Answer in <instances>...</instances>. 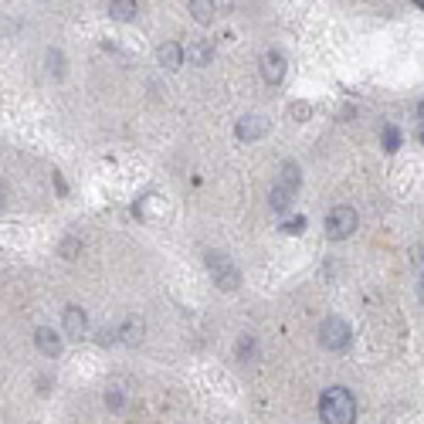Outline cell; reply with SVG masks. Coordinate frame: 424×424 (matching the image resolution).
<instances>
[{
    "label": "cell",
    "instance_id": "obj_12",
    "mask_svg": "<svg viewBox=\"0 0 424 424\" xmlns=\"http://www.w3.org/2000/svg\"><path fill=\"white\" fill-rule=\"evenodd\" d=\"M184 55H191V65H211L214 44H211V41H193L191 51H184Z\"/></svg>",
    "mask_w": 424,
    "mask_h": 424
},
{
    "label": "cell",
    "instance_id": "obj_24",
    "mask_svg": "<svg viewBox=\"0 0 424 424\" xmlns=\"http://www.w3.org/2000/svg\"><path fill=\"white\" fill-rule=\"evenodd\" d=\"M3 207H7V184L0 180V211H3Z\"/></svg>",
    "mask_w": 424,
    "mask_h": 424
},
{
    "label": "cell",
    "instance_id": "obj_11",
    "mask_svg": "<svg viewBox=\"0 0 424 424\" xmlns=\"http://www.w3.org/2000/svg\"><path fill=\"white\" fill-rule=\"evenodd\" d=\"M292 197H296V191L292 187H285V184H278V187H271V197H269V204H271V211H289L292 207Z\"/></svg>",
    "mask_w": 424,
    "mask_h": 424
},
{
    "label": "cell",
    "instance_id": "obj_7",
    "mask_svg": "<svg viewBox=\"0 0 424 424\" xmlns=\"http://www.w3.org/2000/svg\"><path fill=\"white\" fill-rule=\"evenodd\" d=\"M143 336H146V322H143V316H136V312H133V316H126V319H122V326H119V340H122L126 347H136Z\"/></svg>",
    "mask_w": 424,
    "mask_h": 424
},
{
    "label": "cell",
    "instance_id": "obj_3",
    "mask_svg": "<svg viewBox=\"0 0 424 424\" xmlns=\"http://www.w3.org/2000/svg\"><path fill=\"white\" fill-rule=\"evenodd\" d=\"M349 340H353V329H349L340 316H326V319H322V326H319V343L329 349V353H343V349L349 347Z\"/></svg>",
    "mask_w": 424,
    "mask_h": 424
},
{
    "label": "cell",
    "instance_id": "obj_22",
    "mask_svg": "<svg viewBox=\"0 0 424 424\" xmlns=\"http://www.w3.org/2000/svg\"><path fill=\"white\" fill-rule=\"evenodd\" d=\"M116 340H119V329H99V333H95V343H99V347H113Z\"/></svg>",
    "mask_w": 424,
    "mask_h": 424
},
{
    "label": "cell",
    "instance_id": "obj_8",
    "mask_svg": "<svg viewBox=\"0 0 424 424\" xmlns=\"http://www.w3.org/2000/svg\"><path fill=\"white\" fill-rule=\"evenodd\" d=\"M65 333H68L72 340H81V336L88 333V316H85V309L81 306L65 309Z\"/></svg>",
    "mask_w": 424,
    "mask_h": 424
},
{
    "label": "cell",
    "instance_id": "obj_19",
    "mask_svg": "<svg viewBox=\"0 0 424 424\" xmlns=\"http://www.w3.org/2000/svg\"><path fill=\"white\" fill-rule=\"evenodd\" d=\"M397 146H401V133L394 126H384V150L387 153H397Z\"/></svg>",
    "mask_w": 424,
    "mask_h": 424
},
{
    "label": "cell",
    "instance_id": "obj_4",
    "mask_svg": "<svg viewBox=\"0 0 424 424\" xmlns=\"http://www.w3.org/2000/svg\"><path fill=\"white\" fill-rule=\"evenodd\" d=\"M204 262H207V269H211V275H214L218 289L234 292V289L241 285V271L228 262V255H221V251H207V255H204Z\"/></svg>",
    "mask_w": 424,
    "mask_h": 424
},
{
    "label": "cell",
    "instance_id": "obj_18",
    "mask_svg": "<svg viewBox=\"0 0 424 424\" xmlns=\"http://www.w3.org/2000/svg\"><path fill=\"white\" fill-rule=\"evenodd\" d=\"M238 356H241V360H251V356H255V336H248V333H244V336H241V340H238Z\"/></svg>",
    "mask_w": 424,
    "mask_h": 424
},
{
    "label": "cell",
    "instance_id": "obj_28",
    "mask_svg": "<svg viewBox=\"0 0 424 424\" xmlns=\"http://www.w3.org/2000/svg\"><path fill=\"white\" fill-rule=\"evenodd\" d=\"M418 136H421V143H424V122H421V133H418Z\"/></svg>",
    "mask_w": 424,
    "mask_h": 424
},
{
    "label": "cell",
    "instance_id": "obj_23",
    "mask_svg": "<svg viewBox=\"0 0 424 424\" xmlns=\"http://www.w3.org/2000/svg\"><path fill=\"white\" fill-rule=\"evenodd\" d=\"M106 404H109V407H113V411H119V407H122V394H119L116 387H113V390H109V394H106Z\"/></svg>",
    "mask_w": 424,
    "mask_h": 424
},
{
    "label": "cell",
    "instance_id": "obj_17",
    "mask_svg": "<svg viewBox=\"0 0 424 424\" xmlns=\"http://www.w3.org/2000/svg\"><path fill=\"white\" fill-rule=\"evenodd\" d=\"M48 72L55 78L65 75V55H61V51H48Z\"/></svg>",
    "mask_w": 424,
    "mask_h": 424
},
{
    "label": "cell",
    "instance_id": "obj_10",
    "mask_svg": "<svg viewBox=\"0 0 424 424\" xmlns=\"http://www.w3.org/2000/svg\"><path fill=\"white\" fill-rule=\"evenodd\" d=\"M35 343H38V349L44 353V356H61V336H55V329H44L41 326L38 333H35Z\"/></svg>",
    "mask_w": 424,
    "mask_h": 424
},
{
    "label": "cell",
    "instance_id": "obj_26",
    "mask_svg": "<svg viewBox=\"0 0 424 424\" xmlns=\"http://www.w3.org/2000/svg\"><path fill=\"white\" fill-rule=\"evenodd\" d=\"M418 119H421V122H424V102H421V106H418Z\"/></svg>",
    "mask_w": 424,
    "mask_h": 424
},
{
    "label": "cell",
    "instance_id": "obj_15",
    "mask_svg": "<svg viewBox=\"0 0 424 424\" xmlns=\"http://www.w3.org/2000/svg\"><path fill=\"white\" fill-rule=\"evenodd\" d=\"M282 184H285V187H292V191H299L302 173H299V166H296V163H285V166H282Z\"/></svg>",
    "mask_w": 424,
    "mask_h": 424
},
{
    "label": "cell",
    "instance_id": "obj_20",
    "mask_svg": "<svg viewBox=\"0 0 424 424\" xmlns=\"http://www.w3.org/2000/svg\"><path fill=\"white\" fill-rule=\"evenodd\" d=\"M289 116L296 119V122H306L312 116V106L309 102H292V109H289Z\"/></svg>",
    "mask_w": 424,
    "mask_h": 424
},
{
    "label": "cell",
    "instance_id": "obj_9",
    "mask_svg": "<svg viewBox=\"0 0 424 424\" xmlns=\"http://www.w3.org/2000/svg\"><path fill=\"white\" fill-rule=\"evenodd\" d=\"M184 58H187V55H184V48H180V44H173V41H166V44H160V48H156V61H160L166 72H177V68L184 65Z\"/></svg>",
    "mask_w": 424,
    "mask_h": 424
},
{
    "label": "cell",
    "instance_id": "obj_14",
    "mask_svg": "<svg viewBox=\"0 0 424 424\" xmlns=\"http://www.w3.org/2000/svg\"><path fill=\"white\" fill-rule=\"evenodd\" d=\"M214 0H191V17L197 24H211L214 21Z\"/></svg>",
    "mask_w": 424,
    "mask_h": 424
},
{
    "label": "cell",
    "instance_id": "obj_16",
    "mask_svg": "<svg viewBox=\"0 0 424 424\" xmlns=\"http://www.w3.org/2000/svg\"><path fill=\"white\" fill-rule=\"evenodd\" d=\"M78 251H81V241H78V238H65V241L58 244V255H61V258H68V262L78 258Z\"/></svg>",
    "mask_w": 424,
    "mask_h": 424
},
{
    "label": "cell",
    "instance_id": "obj_2",
    "mask_svg": "<svg viewBox=\"0 0 424 424\" xmlns=\"http://www.w3.org/2000/svg\"><path fill=\"white\" fill-rule=\"evenodd\" d=\"M356 228H360V214L353 207H347V204L333 207L329 218H326V238L329 241H347V238H353Z\"/></svg>",
    "mask_w": 424,
    "mask_h": 424
},
{
    "label": "cell",
    "instance_id": "obj_5",
    "mask_svg": "<svg viewBox=\"0 0 424 424\" xmlns=\"http://www.w3.org/2000/svg\"><path fill=\"white\" fill-rule=\"evenodd\" d=\"M265 133H269V119L265 116H241L238 126H234V136L244 139V143H255V139H262Z\"/></svg>",
    "mask_w": 424,
    "mask_h": 424
},
{
    "label": "cell",
    "instance_id": "obj_25",
    "mask_svg": "<svg viewBox=\"0 0 424 424\" xmlns=\"http://www.w3.org/2000/svg\"><path fill=\"white\" fill-rule=\"evenodd\" d=\"M414 265H418V269H424V248H418V255H414Z\"/></svg>",
    "mask_w": 424,
    "mask_h": 424
},
{
    "label": "cell",
    "instance_id": "obj_21",
    "mask_svg": "<svg viewBox=\"0 0 424 424\" xmlns=\"http://www.w3.org/2000/svg\"><path fill=\"white\" fill-rule=\"evenodd\" d=\"M282 231H285V234H302V231H306V218H302V214H299V218H285Z\"/></svg>",
    "mask_w": 424,
    "mask_h": 424
},
{
    "label": "cell",
    "instance_id": "obj_1",
    "mask_svg": "<svg viewBox=\"0 0 424 424\" xmlns=\"http://www.w3.org/2000/svg\"><path fill=\"white\" fill-rule=\"evenodd\" d=\"M319 418L326 424H353L356 421V401L347 387H329L319 397Z\"/></svg>",
    "mask_w": 424,
    "mask_h": 424
},
{
    "label": "cell",
    "instance_id": "obj_13",
    "mask_svg": "<svg viewBox=\"0 0 424 424\" xmlns=\"http://www.w3.org/2000/svg\"><path fill=\"white\" fill-rule=\"evenodd\" d=\"M109 17L119 21V24L133 21V17H136V0H113V3H109Z\"/></svg>",
    "mask_w": 424,
    "mask_h": 424
},
{
    "label": "cell",
    "instance_id": "obj_27",
    "mask_svg": "<svg viewBox=\"0 0 424 424\" xmlns=\"http://www.w3.org/2000/svg\"><path fill=\"white\" fill-rule=\"evenodd\" d=\"M418 292H421V302H424V278H421V285H418Z\"/></svg>",
    "mask_w": 424,
    "mask_h": 424
},
{
    "label": "cell",
    "instance_id": "obj_6",
    "mask_svg": "<svg viewBox=\"0 0 424 424\" xmlns=\"http://www.w3.org/2000/svg\"><path fill=\"white\" fill-rule=\"evenodd\" d=\"M262 78L269 85H278L285 78V55L282 51H265L262 55Z\"/></svg>",
    "mask_w": 424,
    "mask_h": 424
},
{
    "label": "cell",
    "instance_id": "obj_29",
    "mask_svg": "<svg viewBox=\"0 0 424 424\" xmlns=\"http://www.w3.org/2000/svg\"><path fill=\"white\" fill-rule=\"evenodd\" d=\"M418 7H421V10H424V0H418Z\"/></svg>",
    "mask_w": 424,
    "mask_h": 424
}]
</instances>
